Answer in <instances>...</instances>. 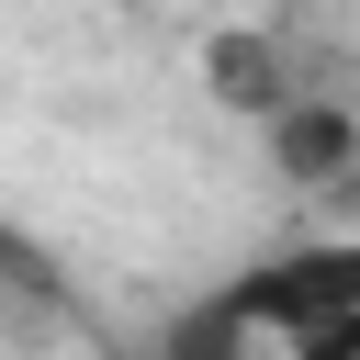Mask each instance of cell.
Instances as JSON below:
<instances>
[{"mask_svg":"<svg viewBox=\"0 0 360 360\" xmlns=\"http://www.w3.org/2000/svg\"><path fill=\"white\" fill-rule=\"evenodd\" d=\"M202 315H225L270 360H360V236H304L248 259Z\"/></svg>","mask_w":360,"mask_h":360,"instance_id":"1","label":"cell"},{"mask_svg":"<svg viewBox=\"0 0 360 360\" xmlns=\"http://www.w3.org/2000/svg\"><path fill=\"white\" fill-rule=\"evenodd\" d=\"M270 169H281V180H304V191L360 180V101H338V90L281 101V112H270Z\"/></svg>","mask_w":360,"mask_h":360,"instance_id":"2","label":"cell"},{"mask_svg":"<svg viewBox=\"0 0 360 360\" xmlns=\"http://www.w3.org/2000/svg\"><path fill=\"white\" fill-rule=\"evenodd\" d=\"M349 191H360V180H349Z\"/></svg>","mask_w":360,"mask_h":360,"instance_id":"3","label":"cell"}]
</instances>
